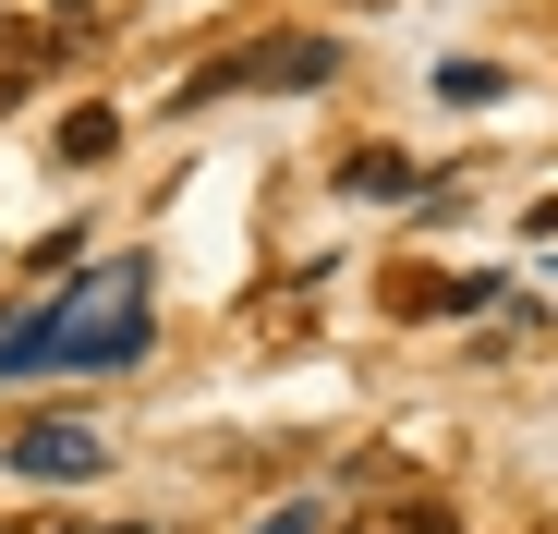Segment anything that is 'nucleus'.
Masks as SVG:
<instances>
[{"mask_svg":"<svg viewBox=\"0 0 558 534\" xmlns=\"http://www.w3.org/2000/svg\"><path fill=\"white\" fill-rule=\"evenodd\" d=\"M146 340H158L146 328V255H110L49 316L0 328V389H25V377H122V365H146Z\"/></svg>","mask_w":558,"mask_h":534,"instance_id":"nucleus-1","label":"nucleus"},{"mask_svg":"<svg viewBox=\"0 0 558 534\" xmlns=\"http://www.w3.org/2000/svg\"><path fill=\"white\" fill-rule=\"evenodd\" d=\"M328 73H340L328 37H255V49H231V61H207V73H182V110L243 98V85H328Z\"/></svg>","mask_w":558,"mask_h":534,"instance_id":"nucleus-2","label":"nucleus"},{"mask_svg":"<svg viewBox=\"0 0 558 534\" xmlns=\"http://www.w3.org/2000/svg\"><path fill=\"white\" fill-rule=\"evenodd\" d=\"M98 462H110V437L73 425V413H37V425L13 437V474H25V486H85Z\"/></svg>","mask_w":558,"mask_h":534,"instance_id":"nucleus-3","label":"nucleus"},{"mask_svg":"<svg viewBox=\"0 0 558 534\" xmlns=\"http://www.w3.org/2000/svg\"><path fill=\"white\" fill-rule=\"evenodd\" d=\"M110 146H122V122H110V110H73V122H61V158H85V170H98Z\"/></svg>","mask_w":558,"mask_h":534,"instance_id":"nucleus-4","label":"nucleus"},{"mask_svg":"<svg viewBox=\"0 0 558 534\" xmlns=\"http://www.w3.org/2000/svg\"><path fill=\"white\" fill-rule=\"evenodd\" d=\"M340 195H413V158H352Z\"/></svg>","mask_w":558,"mask_h":534,"instance_id":"nucleus-5","label":"nucleus"},{"mask_svg":"<svg viewBox=\"0 0 558 534\" xmlns=\"http://www.w3.org/2000/svg\"><path fill=\"white\" fill-rule=\"evenodd\" d=\"M364 534H461V522L425 510V498H401V510H364Z\"/></svg>","mask_w":558,"mask_h":534,"instance_id":"nucleus-6","label":"nucleus"},{"mask_svg":"<svg viewBox=\"0 0 558 534\" xmlns=\"http://www.w3.org/2000/svg\"><path fill=\"white\" fill-rule=\"evenodd\" d=\"M255 534H316V510H267V522H255Z\"/></svg>","mask_w":558,"mask_h":534,"instance_id":"nucleus-7","label":"nucleus"},{"mask_svg":"<svg viewBox=\"0 0 558 534\" xmlns=\"http://www.w3.org/2000/svg\"><path fill=\"white\" fill-rule=\"evenodd\" d=\"M122 534H146V522H122Z\"/></svg>","mask_w":558,"mask_h":534,"instance_id":"nucleus-8","label":"nucleus"}]
</instances>
